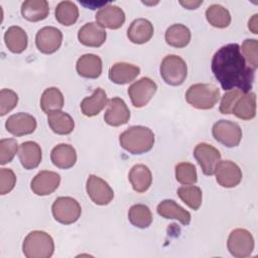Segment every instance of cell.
I'll list each match as a JSON object with an SVG mask.
<instances>
[{
	"mask_svg": "<svg viewBox=\"0 0 258 258\" xmlns=\"http://www.w3.org/2000/svg\"><path fill=\"white\" fill-rule=\"evenodd\" d=\"M212 72L225 91L238 89L245 94L253 87L255 70L247 66L238 43H229L215 52Z\"/></svg>",
	"mask_w": 258,
	"mask_h": 258,
	"instance_id": "obj_1",
	"label": "cell"
},
{
	"mask_svg": "<svg viewBox=\"0 0 258 258\" xmlns=\"http://www.w3.org/2000/svg\"><path fill=\"white\" fill-rule=\"evenodd\" d=\"M119 143L131 154H143L153 147L154 134L148 127L131 126L120 134Z\"/></svg>",
	"mask_w": 258,
	"mask_h": 258,
	"instance_id": "obj_2",
	"label": "cell"
},
{
	"mask_svg": "<svg viewBox=\"0 0 258 258\" xmlns=\"http://www.w3.org/2000/svg\"><path fill=\"white\" fill-rule=\"evenodd\" d=\"M22 252L27 258H49L54 252L53 239L44 231H32L22 243Z\"/></svg>",
	"mask_w": 258,
	"mask_h": 258,
	"instance_id": "obj_3",
	"label": "cell"
},
{
	"mask_svg": "<svg viewBox=\"0 0 258 258\" xmlns=\"http://www.w3.org/2000/svg\"><path fill=\"white\" fill-rule=\"evenodd\" d=\"M220 99V91L213 84H194L186 93V102L196 109L209 110L215 107Z\"/></svg>",
	"mask_w": 258,
	"mask_h": 258,
	"instance_id": "obj_4",
	"label": "cell"
},
{
	"mask_svg": "<svg viewBox=\"0 0 258 258\" xmlns=\"http://www.w3.org/2000/svg\"><path fill=\"white\" fill-rule=\"evenodd\" d=\"M159 71L161 78L167 85L179 86L186 78L187 66L180 56L168 54L162 59Z\"/></svg>",
	"mask_w": 258,
	"mask_h": 258,
	"instance_id": "obj_5",
	"label": "cell"
},
{
	"mask_svg": "<svg viewBox=\"0 0 258 258\" xmlns=\"http://www.w3.org/2000/svg\"><path fill=\"white\" fill-rule=\"evenodd\" d=\"M51 213L56 222L63 225H71L81 217L82 208L77 200L71 197H59L53 202Z\"/></svg>",
	"mask_w": 258,
	"mask_h": 258,
	"instance_id": "obj_6",
	"label": "cell"
},
{
	"mask_svg": "<svg viewBox=\"0 0 258 258\" xmlns=\"http://www.w3.org/2000/svg\"><path fill=\"white\" fill-rule=\"evenodd\" d=\"M227 247L231 255L236 258L249 257L254 250V238L246 229H235L228 237Z\"/></svg>",
	"mask_w": 258,
	"mask_h": 258,
	"instance_id": "obj_7",
	"label": "cell"
},
{
	"mask_svg": "<svg viewBox=\"0 0 258 258\" xmlns=\"http://www.w3.org/2000/svg\"><path fill=\"white\" fill-rule=\"evenodd\" d=\"M213 137L226 147L238 146L242 139L241 127L229 120H219L213 125Z\"/></svg>",
	"mask_w": 258,
	"mask_h": 258,
	"instance_id": "obj_8",
	"label": "cell"
},
{
	"mask_svg": "<svg viewBox=\"0 0 258 258\" xmlns=\"http://www.w3.org/2000/svg\"><path fill=\"white\" fill-rule=\"evenodd\" d=\"M156 90V83L150 78L143 77L140 80L134 82L128 88V95L134 107L142 108L149 103Z\"/></svg>",
	"mask_w": 258,
	"mask_h": 258,
	"instance_id": "obj_9",
	"label": "cell"
},
{
	"mask_svg": "<svg viewBox=\"0 0 258 258\" xmlns=\"http://www.w3.org/2000/svg\"><path fill=\"white\" fill-rule=\"evenodd\" d=\"M86 190L93 203L99 206H106L114 198V191L109 183L101 177L91 174L86 182Z\"/></svg>",
	"mask_w": 258,
	"mask_h": 258,
	"instance_id": "obj_10",
	"label": "cell"
},
{
	"mask_svg": "<svg viewBox=\"0 0 258 258\" xmlns=\"http://www.w3.org/2000/svg\"><path fill=\"white\" fill-rule=\"evenodd\" d=\"M194 156L206 175H213L217 164L221 160L220 151L213 145L205 142L196 145L194 149Z\"/></svg>",
	"mask_w": 258,
	"mask_h": 258,
	"instance_id": "obj_11",
	"label": "cell"
},
{
	"mask_svg": "<svg viewBox=\"0 0 258 258\" xmlns=\"http://www.w3.org/2000/svg\"><path fill=\"white\" fill-rule=\"evenodd\" d=\"M62 33L54 26H44L35 35V44L38 50L45 54L55 52L61 45Z\"/></svg>",
	"mask_w": 258,
	"mask_h": 258,
	"instance_id": "obj_12",
	"label": "cell"
},
{
	"mask_svg": "<svg viewBox=\"0 0 258 258\" xmlns=\"http://www.w3.org/2000/svg\"><path fill=\"white\" fill-rule=\"evenodd\" d=\"M217 182L226 188L237 186L242 180V170L231 160H220L215 169Z\"/></svg>",
	"mask_w": 258,
	"mask_h": 258,
	"instance_id": "obj_13",
	"label": "cell"
},
{
	"mask_svg": "<svg viewBox=\"0 0 258 258\" xmlns=\"http://www.w3.org/2000/svg\"><path fill=\"white\" fill-rule=\"evenodd\" d=\"M95 18L96 22L103 28L118 29L125 22V13L119 6L107 3L97 11Z\"/></svg>",
	"mask_w": 258,
	"mask_h": 258,
	"instance_id": "obj_14",
	"label": "cell"
},
{
	"mask_svg": "<svg viewBox=\"0 0 258 258\" xmlns=\"http://www.w3.org/2000/svg\"><path fill=\"white\" fill-rule=\"evenodd\" d=\"M36 120L35 118L24 112H19L11 115L5 122L6 130L14 136H23L28 135L34 132L36 129Z\"/></svg>",
	"mask_w": 258,
	"mask_h": 258,
	"instance_id": "obj_15",
	"label": "cell"
},
{
	"mask_svg": "<svg viewBox=\"0 0 258 258\" xmlns=\"http://www.w3.org/2000/svg\"><path fill=\"white\" fill-rule=\"evenodd\" d=\"M60 183V175L54 171L42 170L38 172L31 180V190L36 196H48L52 194Z\"/></svg>",
	"mask_w": 258,
	"mask_h": 258,
	"instance_id": "obj_16",
	"label": "cell"
},
{
	"mask_svg": "<svg viewBox=\"0 0 258 258\" xmlns=\"http://www.w3.org/2000/svg\"><path fill=\"white\" fill-rule=\"evenodd\" d=\"M130 119V110L123 99L114 97L108 101V109L104 114L105 122L113 127L126 124Z\"/></svg>",
	"mask_w": 258,
	"mask_h": 258,
	"instance_id": "obj_17",
	"label": "cell"
},
{
	"mask_svg": "<svg viewBox=\"0 0 258 258\" xmlns=\"http://www.w3.org/2000/svg\"><path fill=\"white\" fill-rule=\"evenodd\" d=\"M106 38L107 33L105 28L101 27L97 22H88L84 24L78 32L79 41L90 47L101 46L106 41Z\"/></svg>",
	"mask_w": 258,
	"mask_h": 258,
	"instance_id": "obj_18",
	"label": "cell"
},
{
	"mask_svg": "<svg viewBox=\"0 0 258 258\" xmlns=\"http://www.w3.org/2000/svg\"><path fill=\"white\" fill-rule=\"evenodd\" d=\"M102 59L94 53H86L79 57L76 70L79 76L86 79H97L102 74Z\"/></svg>",
	"mask_w": 258,
	"mask_h": 258,
	"instance_id": "obj_19",
	"label": "cell"
},
{
	"mask_svg": "<svg viewBox=\"0 0 258 258\" xmlns=\"http://www.w3.org/2000/svg\"><path fill=\"white\" fill-rule=\"evenodd\" d=\"M153 25L145 18H137L133 20L127 29V37L135 44H143L153 36Z\"/></svg>",
	"mask_w": 258,
	"mask_h": 258,
	"instance_id": "obj_20",
	"label": "cell"
},
{
	"mask_svg": "<svg viewBox=\"0 0 258 258\" xmlns=\"http://www.w3.org/2000/svg\"><path fill=\"white\" fill-rule=\"evenodd\" d=\"M18 158L25 169H33L41 162V148L34 141H25L19 146Z\"/></svg>",
	"mask_w": 258,
	"mask_h": 258,
	"instance_id": "obj_21",
	"label": "cell"
},
{
	"mask_svg": "<svg viewBox=\"0 0 258 258\" xmlns=\"http://www.w3.org/2000/svg\"><path fill=\"white\" fill-rule=\"evenodd\" d=\"M52 164L61 169L73 167L77 161L76 149L67 143H60L54 146L50 152Z\"/></svg>",
	"mask_w": 258,
	"mask_h": 258,
	"instance_id": "obj_22",
	"label": "cell"
},
{
	"mask_svg": "<svg viewBox=\"0 0 258 258\" xmlns=\"http://www.w3.org/2000/svg\"><path fill=\"white\" fill-rule=\"evenodd\" d=\"M140 74L139 67L129 62H116L109 70V79L117 85H125L134 81Z\"/></svg>",
	"mask_w": 258,
	"mask_h": 258,
	"instance_id": "obj_23",
	"label": "cell"
},
{
	"mask_svg": "<svg viewBox=\"0 0 258 258\" xmlns=\"http://www.w3.org/2000/svg\"><path fill=\"white\" fill-rule=\"evenodd\" d=\"M157 214L164 219H174L186 226L190 223V214L173 200H164L157 206Z\"/></svg>",
	"mask_w": 258,
	"mask_h": 258,
	"instance_id": "obj_24",
	"label": "cell"
},
{
	"mask_svg": "<svg viewBox=\"0 0 258 258\" xmlns=\"http://www.w3.org/2000/svg\"><path fill=\"white\" fill-rule=\"evenodd\" d=\"M108 105V98L106 92L102 88H97L92 96L86 97L81 102L82 113L87 117H94L98 115L105 106Z\"/></svg>",
	"mask_w": 258,
	"mask_h": 258,
	"instance_id": "obj_25",
	"label": "cell"
},
{
	"mask_svg": "<svg viewBox=\"0 0 258 258\" xmlns=\"http://www.w3.org/2000/svg\"><path fill=\"white\" fill-rule=\"evenodd\" d=\"M128 179L136 192H145L152 183V173L145 164H135L129 171Z\"/></svg>",
	"mask_w": 258,
	"mask_h": 258,
	"instance_id": "obj_26",
	"label": "cell"
},
{
	"mask_svg": "<svg viewBox=\"0 0 258 258\" xmlns=\"http://www.w3.org/2000/svg\"><path fill=\"white\" fill-rule=\"evenodd\" d=\"M232 114L242 120H251L256 116V95L248 92L241 95L233 106Z\"/></svg>",
	"mask_w": 258,
	"mask_h": 258,
	"instance_id": "obj_27",
	"label": "cell"
},
{
	"mask_svg": "<svg viewBox=\"0 0 258 258\" xmlns=\"http://www.w3.org/2000/svg\"><path fill=\"white\" fill-rule=\"evenodd\" d=\"M49 5L45 0H26L21 5L23 18L31 22H37L47 17Z\"/></svg>",
	"mask_w": 258,
	"mask_h": 258,
	"instance_id": "obj_28",
	"label": "cell"
},
{
	"mask_svg": "<svg viewBox=\"0 0 258 258\" xmlns=\"http://www.w3.org/2000/svg\"><path fill=\"white\" fill-rule=\"evenodd\" d=\"M4 41L7 48L13 53H21L27 47L28 37L23 28L17 25L10 26L4 34Z\"/></svg>",
	"mask_w": 258,
	"mask_h": 258,
	"instance_id": "obj_29",
	"label": "cell"
},
{
	"mask_svg": "<svg viewBox=\"0 0 258 258\" xmlns=\"http://www.w3.org/2000/svg\"><path fill=\"white\" fill-rule=\"evenodd\" d=\"M47 123L50 129L58 135H68L75 128V121L72 116L60 110L48 113Z\"/></svg>",
	"mask_w": 258,
	"mask_h": 258,
	"instance_id": "obj_30",
	"label": "cell"
},
{
	"mask_svg": "<svg viewBox=\"0 0 258 258\" xmlns=\"http://www.w3.org/2000/svg\"><path fill=\"white\" fill-rule=\"evenodd\" d=\"M164 37L168 45L176 48H182L189 43L191 34L187 26L181 23H175L166 29Z\"/></svg>",
	"mask_w": 258,
	"mask_h": 258,
	"instance_id": "obj_31",
	"label": "cell"
},
{
	"mask_svg": "<svg viewBox=\"0 0 258 258\" xmlns=\"http://www.w3.org/2000/svg\"><path fill=\"white\" fill-rule=\"evenodd\" d=\"M63 105L64 99L59 89L50 87L43 91L40 97V108L44 113L48 114L53 111H58L63 107Z\"/></svg>",
	"mask_w": 258,
	"mask_h": 258,
	"instance_id": "obj_32",
	"label": "cell"
},
{
	"mask_svg": "<svg viewBox=\"0 0 258 258\" xmlns=\"http://www.w3.org/2000/svg\"><path fill=\"white\" fill-rule=\"evenodd\" d=\"M54 16L56 21L61 25L71 26L79 18V8L72 1H61L55 7Z\"/></svg>",
	"mask_w": 258,
	"mask_h": 258,
	"instance_id": "obj_33",
	"label": "cell"
},
{
	"mask_svg": "<svg viewBox=\"0 0 258 258\" xmlns=\"http://www.w3.org/2000/svg\"><path fill=\"white\" fill-rule=\"evenodd\" d=\"M208 22L217 28H226L231 23V14L227 8L220 4H212L206 10Z\"/></svg>",
	"mask_w": 258,
	"mask_h": 258,
	"instance_id": "obj_34",
	"label": "cell"
},
{
	"mask_svg": "<svg viewBox=\"0 0 258 258\" xmlns=\"http://www.w3.org/2000/svg\"><path fill=\"white\" fill-rule=\"evenodd\" d=\"M152 213L150 209L142 204L133 205L128 211L129 222L140 229L148 228L152 223Z\"/></svg>",
	"mask_w": 258,
	"mask_h": 258,
	"instance_id": "obj_35",
	"label": "cell"
},
{
	"mask_svg": "<svg viewBox=\"0 0 258 258\" xmlns=\"http://www.w3.org/2000/svg\"><path fill=\"white\" fill-rule=\"evenodd\" d=\"M177 195L179 199L191 210L197 211L200 209L203 200L202 189L199 186L187 184L177 188Z\"/></svg>",
	"mask_w": 258,
	"mask_h": 258,
	"instance_id": "obj_36",
	"label": "cell"
},
{
	"mask_svg": "<svg viewBox=\"0 0 258 258\" xmlns=\"http://www.w3.org/2000/svg\"><path fill=\"white\" fill-rule=\"evenodd\" d=\"M175 178L183 184H194L198 180L196 166L190 162H180L175 165Z\"/></svg>",
	"mask_w": 258,
	"mask_h": 258,
	"instance_id": "obj_37",
	"label": "cell"
},
{
	"mask_svg": "<svg viewBox=\"0 0 258 258\" xmlns=\"http://www.w3.org/2000/svg\"><path fill=\"white\" fill-rule=\"evenodd\" d=\"M240 50L249 67L256 70L258 68V41L256 39L247 38L243 41Z\"/></svg>",
	"mask_w": 258,
	"mask_h": 258,
	"instance_id": "obj_38",
	"label": "cell"
},
{
	"mask_svg": "<svg viewBox=\"0 0 258 258\" xmlns=\"http://www.w3.org/2000/svg\"><path fill=\"white\" fill-rule=\"evenodd\" d=\"M18 143L14 138H5L0 140V164L9 163L17 153Z\"/></svg>",
	"mask_w": 258,
	"mask_h": 258,
	"instance_id": "obj_39",
	"label": "cell"
},
{
	"mask_svg": "<svg viewBox=\"0 0 258 258\" xmlns=\"http://www.w3.org/2000/svg\"><path fill=\"white\" fill-rule=\"evenodd\" d=\"M18 103V95L10 89L0 91V115L4 116L12 111Z\"/></svg>",
	"mask_w": 258,
	"mask_h": 258,
	"instance_id": "obj_40",
	"label": "cell"
},
{
	"mask_svg": "<svg viewBox=\"0 0 258 258\" xmlns=\"http://www.w3.org/2000/svg\"><path fill=\"white\" fill-rule=\"evenodd\" d=\"M16 183V175L11 168H0V195L10 192Z\"/></svg>",
	"mask_w": 258,
	"mask_h": 258,
	"instance_id": "obj_41",
	"label": "cell"
},
{
	"mask_svg": "<svg viewBox=\"0 0 258 258\" xmlns=\"http://www.w3.org/2000/svg\"><path fill=\"white\" fill-rule=\"evenodd\" d=\"M244 93L238 89H233L228 91L221 100V104H220V112L222 114L225 115H229L232 114V109L234 104L236 103V101L238 100V98L243 95Z\"/></svg>",
	"mask_w": 258,
	"mask_h": 258,
	"instance_id": "obj_42",
	"label": "cell"
},
{
	"mask_svg": "<svg viewBox=\"0 0 258 258\" xmlns=\"http://www.w3.org/2000/svg\"><path fill=\"white\" fill-rule=\"evenodd\" d=\"M258 14H254L250 19H249V22H248V28L254 33V34H257L258 33Z\"/></svg>",
	"mask_w": 258,
	"mask_h": 258,
	"instance_id": "obj_43",
	"label": "cell"
},
{
	"mask_svg": "<svg viewBox=\"0 0 258 258\" xmlns=\"http://www.w3.org/2000/svg\"><path fill=\"white\" fill-rule=\"evenodd\" d=\"M179 3L186 9H197L203 3V1H179Z\"/></svg>",
	"mask_w": 258,
	"mask_h": 258,
	"instance_id": "obj_44",
	"label": "cell"
}]
</instances>
